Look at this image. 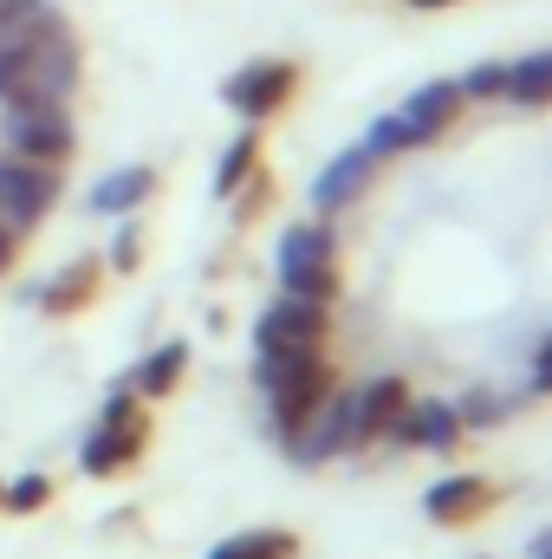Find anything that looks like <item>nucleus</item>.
I'll return each instance as SVG.
<instances>
[{"label": "nucleus", "instance_id": "obj_1", "mask_svg": "<svg viewBox=\"0 0 552 559\" xmlns=\"http://www.w3.org/2000/svg\"><path fill=\"white\" fill-rule=\"evenodd\" d=\"M254 384L267 391L274 442H286L292 429H305L312 411L338 391V365H332L325 345H312V352H254Z\"/></svg>", "mask_w": 552, "mask_h": 559}, {"label": "nucleus", "instance_id": "obj_2", "mask_svg": "<svg viewBox=\"0 0 552 559\" xmlns=\"http://www.w3.org/2000/svg\"><path fill=\"white\" fill-rule=\"evenodd\" d=\"M461 118H468L461 85H455V79H429V85H416L397 111H384V118L364 131V150H371L377 163H391V156H410V150L442 143Z\"/></svg>", "mask_w": 552, "mask_h": 559}, {"label": "nucleus", "instance_id": "obj_3", "mask_svg": "<svg viewBox=\"0 0 552 559\" xmlns=\"http://www.w3.org/2000/svg\"><path fill=\"white\" fill-rule=\"evenodd\" d=\"M274 274H279V293H292V299L338 306L345 267H338V235H332V222H319V215H312V222H292L274 248Z\"/></svg>", "mask_w": 552, "mask_h": 559}, {"label": "nucleus", "instance_id": "obj_4", "mask_svg": "<svg viewBox=\"0 0 552 559\" xmlns=\"http://www.w3.org/2000/svg\"><path fill=\"white\" fill-rule=\"evenodd\" d=\"M143 449H149L143 397L137 391H111L105 411H98V423H92V436H85V449H79L85 475H124V468H137L143 462Z\"/></svg>", "mask_w": 552, "mask_h": 559}, {"label": "nucleus", "instance_id": "obj_5", "mask_svg": "<svg viewBox=\"0 0 552 559\" xmlns=\"http://www.w3.org/2000/svg\"><path fill=\"white\" fill-rule=\"evenodd\" d=\"M299 92H305V66H299V59H248L241 72H228L221 105H228L241 124H274Z\"/></svg>", "mask_w": 552, "mask_h": 559}, {"label": "nucleus", "instance_id": "obj_6", "mask_svg": "<svg viewBox=\"0 0 552 559\" xmlns=\"http://www.w3.org/2000/svg\"><path fill=\"white\" fill-rule=\"evenodd\" d=\"M501 501H507V481H494V475H481V468H448V475H435V481L422 488V521L442 527V534H468V527H481Z\"/></svg>", "mask_w": 552, "mask_h": 559}, {"label": "nucleus", "instance_id": "obj_7", "mask_svg": "<svg viewBox=\"0 0 552 559\" xmlns=\"http://www.w3.org/2000/svg\"><path fill=\"white\" fill-rule=\"evenodd\" d=\"M286 462H299V468H319V462H338V455H364L358 449V384H338L305 429H292L286 442Z\"/></svg>", "mask_w": 552, "mask_h": 559}, {"label": "nucleus", "instance_id": "obj_8", "mask_svg": "<svg viewBox=\"0 0 552 559\" xmlns=\"http://www.w3.org/2000/svg\"><path fill=\"white\" fill-rule=\"evenodd\" d=\"M7 143H13V156H26V163L65 169L72 150H79V131H72V118H65L59 98H39V105H7Z\"/></svg>", "mask_w": 552, "mask_h": 559}, {"label": "nucleus", "instance_id": "obj_9", "mask_svg": "<svg viewBox=\"0 0 552 559\" xmlns=\"http://www.w3.org/2000/svg\"><path fill=\"white\" fill-rule=\"evenodd\" d=\"M312 345H332V306H312V299H292V293L261 306L254 352H312Z\"/></svg>", "mask_w": 552, "mask_h": 559}, {"label": "nucleus", "instance_id": "obj_10", "mask_svg": "<svg viewBox=\"0 0 552 559\" xmlns=\"http://www.w3.org/2000/svg\"><path fill=\"white\" fill-rule=\"evenodd\" d=\"M391 449H422V455H461V442H468V429L455 417V397H410V411L391 423V436H384Z\"/></svg>", "mask_w": 552, "mask_h": 559}, {"label": "nucleus", "instance_id": "obj_11", "mask_svg": "<svg viewBox=\"0 0 552 559\" xmlns=\"http://www.w3.org/2000/svg\"><path fill=\"white\" fill-rule=\"evenodd\" d=\"M377 156L364 150V138L351 143V150H338L319 176H312V209H319V222H332V215H345V209H358L364 195H371V182H377Z\"/></svg>", "mask_w": 552, "mask_h": 559}, {"label": "nucleus", "instance_id": "obj_12", "mask_svg": "<svg viewBox=\"0 0 552 559\" xmlns=\"http://www.w3.org/2000/svg\"><path fill=\"white\" fill-rule=\"evenodd\" d=\"M52 202H59V169L26 163V156H0V222L7 228H33Z\"/></svg>", "mask_w": 552, "mask_h": 559}, {"label": "nucleus", "instance_id": "obj_13", "mask_svg": "<svg viewBox=\"0 0 552 559\" xmlns=\"http://www.w3.org/2000/svg\"><path fill=\"white\" fill-rule=\"evenodd\" d=\"M20 85H33L46 98H65L79 85V46H72V33H52V39L26 46L20 52Z\"/></svg>", "mask_w": 552, "mask_h": 559}, {"label": "nucleus", "instance_id": "obj_14", "mask_svg": "<svg viewBox=\"0 0 552 559\" xmlns=\"http://www.w3.org/2000/svg\"><path fill=\"white\" fill-rule=\"evenodd\" d=\"M410 378H397V371H384V378H371V384H358V449H371V442H384L391 436V423L410 411Z\"/></svg>", "mask_w": 552, "mask_h": 559}, {"label": "nucleus", "instance_id": "obj_15", "mask_svg": "<svg viewBox=\"0 0 552 559\" xmlns=\"http://www.w3.org/2000/svg\"><path fill=\"white\" fill-rule=\"evenodd\" d=\"M98 286H105V261H92V254H85V261H65L59 274L33 293V299H39V312H46V319H72V312H85V306L98 299Z\"/></svg>", "mask_w": 552, "mask_h": 559}, {"label": "nucleus", "instance_id": "obj_16", "mask_svg": "<svg viewBox=\"0 0 552 559\" xmlns=\"http://www.w3.org/2000/svg\"><path fill=\"white\" fill-rule=\"evenodd\" d=\"M501 105L514 111H552V46L547 52H520L501 66Z\"/></svg>", "mask_w": 552, "mask_h": 559}, {"label": "nucleus", "instance_id": "obj_17", "mask_svg": "<svg viewBox=\"0 0 552 559\" xmlns=\"http://www.w3.org/2000/svg\"><path fill=\"white\" fill-rule=\"evenodd\" d=\"M182 371H189V345H182V338H169V345H156L137 371H131V384H124V391H137L143 404H163V397H176V391H182Z\"/></svg>", "mask_w": 552, "mask_h": 559}, {"label": "nucleus", "instance_id": "obj_18", "mask_svg": "<svg viewBox=\"0 0 552 559\" xmlns=\"http://www.w3.org/2000/svg\"><path fill=\"white\" fill-rule=\"evenodd\" d=\"M149 195H156V169H149V163H131V169H111V176L92 189V209H98V215H131Z\"/></svg>", "mask_w": 552, "mask_h": 559}, {"label": "nucleus", "instance_id": "obj_19", "mask_svg": "<svg viewBox=\"0 0 552 559\" xmlns=\"http://www.w3.org/2000/svg\"><path fill=\"white\" fill-rule=\"evenodd\" d=\"M261 176V124H241V138L221 150V163H215V195L221 202H235L241 195V182H254Z\"/></svg>", "mask_w": 552, "mask_h": 559}, {"label": "nucleus", "instance_id": "obj_20", "mask_svg": "<svg viewBox=\"0 0 552 559\" xmlns=\"http://www.w3.org/2000/svg\"><path fill=\"white\" fill-rule=\"evenodd\" d=\"M299 534L292 527H248V534H228L221 547H208V559H299Z\"/></svg>", "mask_w": 552, "mask_h": 559}, {"label": "nucleus", "instance_id": "obj_21", "mask_svg": "<svg viewBox=\"0 0 552 559\" xmlns=\"http://www.w3.org/2000/svg\"><path fill=\"white\" fill-rule=\"evenodd\" d=\"M455 417H461L468 436H481V429H501V423L514 417V397L494 391V384H468V391L455 397Z\"/></svg>", "mask_w": 552, "mask_h": 559}, {"label": "nucleus", "instance_id": "obj_22", "mask_svg": "<svg viewBox=\"0 0 552 559\" xmlns=\"http://www.w3.org/2000/svg\"><path fill=\"white\" fill-rule=\"evenodd\" d=\"M501 66H507V59H488V66H468V72L455 79V85H461V98H468V105H501Z\"/></svg>", "mask_w": 552, "mask_h": 559}, {"label": "nucleus", "instance_id": "obj_23", "mask_svg": "<svg viewBox=\"0 0 552 559\" xmlns=\"http://www.w3.org/2000/svg\"><path fill=\"white\" fill-rule=\"evenodd\" d=\"M52 501V481L46 475H20L13 488H0V508L7 514H33V508H46Z\"/></svg>", "mask_w": 552, "mask_h": 559}, {"label": "nucleus", "instance_id": "obj_24", "mask_svg": "<svg viewBox=\"0 0 552 559\" xmlns=\"http://www.w3.org/2000/svg\"><path fill=\"white\" fill-rule=\"evenodd\" d=\"M527 397H552V332L533 345V358H527Z\"/></svg>", "mask_w": 552, "mask_h": 559}, {"label": "nucleus", "instance_id": "obj_25", "mask_svg": "<svg viewBox=\"0 0 552 559\" xmlns=\"http://www.w3.org/2000/svg\"><path fill=\"white\" fill-rule=\"evenodd\" d=\"M143 261V228H118V241H111V267L118 274H137Z\"/></svg>", "mask_w": 552, "mask_h": 559}, {"label": "nucleus", "instance_id": "obj_26", "mask_svg": "<svg viewBox=\"0 0 552 559\" xmlns=\"http://www.w3.org/2000/svg\"><path fill=\"white\" fill-rule=\"evenodd\" d=\"M235 202H241V209H235V215H241V222H254V215H261V202H274V176H267V169H261V176H254V182H241V195H235Z\"/></svg>", "mask_w": 552, "mask_h": 559}, {"label": "nucleus", "instance_id": "obj_27", "mask_svg": "<svg viewBox=\"0 0 552 559\" xmlns=\"http://www.w3.org/2000/svg\"><path fill=\"white\" fill-rule=\"evenodd\" d=\"M39 13H46V0H0V39H7V33H20V26H26V20H39Z\"/></svg>", "mask_w": 552, "mask_h": 559}, {"label": "nucleus", "instance_id": "obj_28", "mask_svg": "<svg viewBox=\"0 0 552 559\" xmlns=\"http://www.w3.org/2000/svg\"><path fill=\"white\" fill-rule=\"evenodd\" d=\"M13 85H20V52H7V46H0V98H7Z\"/></svg>", "mask_w": 552, "mask_h": 559}, {"label": "nucleus", "instance_id": "obj_29", "mask_svg": "<svg viewBox=\"0 0 552 559\" xmlns=\"http://www.w3.org/2000/svg\"><path fill=\"white\" fill-rule=\"evenodd\" d=\"M527 559H552V527H540V534L527 540Z\"/></svg>", "mask_w": 552, "mask_h": 559}, {"label": "nucleus", "instance_id": "obj_30", "mask_svg": "<svg viewBox=\"0 0 552 559\" xmlns=\"http://www.w3.org/2000/svg\"><path fill=\"white\" fill-rule=\"evenodd\" d=\"M7 267H13V228L0 222V274H7Z\"/></svg>", "mask_w": 552, "mask_h": 559}, {"label": "nucleus", "instance_id": "obj_31", "mask_svg": "<svg viewBox=\"0 0 552 559\" xmlns=\"http://www.w3.org/2000/svg\"><path fill=\"white\" fill-rule=\"evenodd\" d=\"M404 7H416V13H448V7H461V0H404Z\"/></svg>", "mask_w": 552, "mask_h": 559}, {"label": "nucleus", "instance_id": "obj_32", "mask_svg": "<svg viewBox=\"0 0 552 559\" xmlns=\"http://www.w3.org/2000/svg\"><path fill=\"white\" fill-rule=\"evenodd\" d=\"M0 488H7V481H0Z\"/></svg>", "mask_w": 552, "mask_h": 559}]
</instances>
